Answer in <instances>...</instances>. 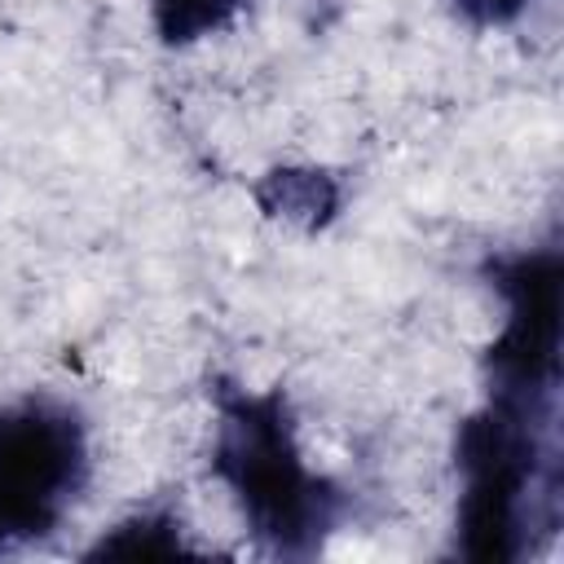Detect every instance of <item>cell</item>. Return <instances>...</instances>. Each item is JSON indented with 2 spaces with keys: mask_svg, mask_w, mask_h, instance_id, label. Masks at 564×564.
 <instances>
[{
  "mask_svg": "<svg viewBox=\"0 0 564 564\" xmlns=\"http://www.w3.org/2000/svg\"><path fill=\"white\" fill-rule=\"evenodd\" d=\"M185 551L189 546L181 542V520L167 511H145V516L115 524L88 551V560H167V555H185Z\"/></svg>",
  "mask_w": 564,
  "mask_h": 564,
  "instance_id": "8992f818",
  "label": "cell"
},
{
  "mask_svg": "<svg viewBox=\"0 0 564 564\" xmlns=\"http://www.w3.org/2000/svg\"><path fill=\"white\" fill-rule=\"evenodd\" d=\"M256 203L300 229H322L339 212V181L322 167H273L260 176Z\"/></svg>",
  "mask_w": 564,
  "mask_h": 564,
  "instance_id": "5b68a950",
  "label": "cell"
},
{
  "mask_svg": "<svg viewBox=\"0 0 564 564\" xmlns=\"http://www.w3.org/2000/svg\"><path fill=\"white\" fill-rule=\"evenodd\" d=\"M4 542H9V538H4V533H0V546H4Z\"/></svg>",
  "mask_w": 564,
  "mask_h": 564,
  "instance_id": "9c48e42d",
  "label": "cell"
},
{
  "mask_svg": "<svg viewBox=\"0 0 564 564\" xmlns=\"http://www.w3.org/2000/svg\"><path fill=\"white\" fill-rule=\"evenodd\" d=\"M88 480L84 427L53 401L0 410V533L44 538Z\"/></svg>",
  "mask_w": 564,
  "mask_h": 564,
  "instance_id": "3957f363",
  "label": "cell"
},
{
  "mask_svg": "<svg viewBox=\"0 0 564 564\" xmlns=\"http://www.w3.org/2000/svg\"><path fill=\"white\" fill-rule=\"evenodd\" d=\"M212 471L229 485L247 529L278 555H308L335 529L344 494L304 467L282 392H216Z\"/></svg>",
  "mask_w": 564,
  "mask_h": 564,
  "instance_id": "6da1fadb",
  "label": "cell"
},
{
  "mask_svg": "<svg viewBox=\"0 0 564 564\" xmlns=\"http://www.w3.org/2000/svg\"><path fill=\"white\" fill-rule=\"evenodd\" d=\"M463 18H471L476 26H502L511 18H520V9L529 0H454Z\"/></svg>",
  "mask_w": 564,
  "mask_h": 564,
  "instance_id": "ba28073f",
  "label": "cell"
},
{
  "mask_svg": "<svg viewBox=\"0 0 564 564\" xmlns=\"http://www.w3.org/2000/svg\"><path fill=\"white\" fill-rule=\"evenodd\" d=\"M238 9L242 0H150L154 31L163 35V44H189L198 35H212Z\"/></svg>",
  "mask_w": 564,
  "mask_h": 564,
  "instance_id": "52a82bcc",
  "label": "cell"
},
{
  "mask_svg": "<svg viewBox=\"0 0 564 564\" xmlns=\"http://www.w3.org/2000/svg\"><path fill=\"white\" fill-rule=\"evenodd\" d=\"M507 322L489 344V401L551 414L555 366H560V256L520 251L489 264Z\"/></svg>",
  "mask_w": 564,
  "mask_h": 564,
  "instance_id": "277c9868",
  "label": "cell"
},
{
  "mask_svg": "<svg viewBox=\"0 0 564 564\" xmlns=\"http://www.w3.org/2000/svg\"><path fill=\"white\" fill-rule=\"evenodd\" d=\"M551 414L489 401L458 427L454 463L463 471L458 498V555L476 564H507L524 551L529 529L555 524L538 498L555 507L560 467L546 441Z\"/></svg>",
  "mask_w": 564,
  "mask_h": 564,
  "instance_id": "7a4b0ae2",
  "label": "cell"
}]
</instances>
